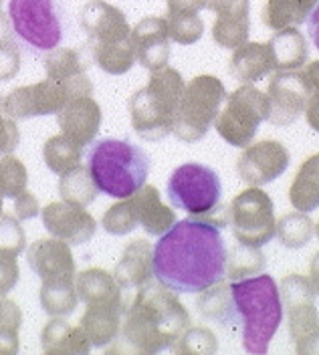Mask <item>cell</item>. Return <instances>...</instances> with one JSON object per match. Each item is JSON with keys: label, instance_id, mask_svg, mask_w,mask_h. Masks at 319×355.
Listing matches in <instances>:
<instances>
[{"label": "cell", "instance_id": "obj_1", "mask_svg": "<svg viewBox=\"0 0 319 355\" xmlns=\"http://www.w3.org/2000/svg\"><path fill=\"white\" fill-rule=\"evenodd\" d=\"M221 228L192 216L176 222L154 246V277L174 293H202L227 277Z\"/></svg>", "mask_w": 319, "mask_h": 355}, {"label": "cell", "instance_id": "obj_2", "mask_svg": "<svg viewBox=\"0 0 319 355\" xmlns=\"http://www.w3.org/2000/svg\"><path fill=\"white\" fill-rule=\"evenodd\" d=\"M190 327V315L174 291L164 285L148 283L137 288L128 305L119 337L121 343L114 352L132 349L139 354H158L180 339Z\"/></svg>", "mask_w": 319, "mask_h": 355}, {"label": "cell", "instance_id": "obj_3", "mask_svg": "<svg viewBox=\"0 0 319 355\" xmlns=\"http://www.w3.org/2000/svg\"><path fill=\"white\" fill-rule=\"evenodd\" d=\"M230 297L243 323V345L249 354H267L271 339L283 321L281 291L271 275L232 281Z\"/></svg>", "mask_w": 319, "mask_h": 355}, {"label": "cell", "instance_id": "obj_4", "mask_svg": "<svg viewBox=\"0 0 319 355\" xmlns=\"http://www.w3.org/2000/svg\"><path fill=\"white\" fill-rule=\"evenodd\" d=\"M79 24L89 37L85 49L101 71L123 75L134 67L132 28L119 8L105 0H89L79 10Z\"/></svg>", "mask_w": 319, "mask_h": 355}, {"label": "cell", "instance_id": "obj_5", "mask_svg": "<svg viewBox=\"0 0 319 355\" xmlns=\"http://www.w3.org/2000/svg\"><path fill=\"white\" fill-rule=\"evenodd\" d=\"M87 168L101 194L130 198L148 180L150 155L128 139L101 137L87 152Z\"/></svg>", "mask_w": 319, "mask_h": 355}, {"label": "cell", "instance_id": "obj_6", "mask_svg": "<svg viewBox=\"0 0 319 355\" xmlns=\"http://www.w3.org/2000/svg\"><path fill=\"white\" fill-rule=\"evenodd\" d=\"M186 83L172 67L152 71L148 85L130 97V117L134 132L146 141H160L172 133L176 111Z\"/></svg>", "mask_w": 319, "mask_h": 355}, {"label": "cell", "instance_id": "obj_7", "mask_svg": "<svg viewBox=\"0 0 319 355\" xmlns=\"http://www.w3.org/2000/svg\"><path fill=\"white\" fill-rule=\"evenodd\" d=\"M227 99L223 81L212 75H198L184 87L172 133L186 144L200 141Z\"/></svg>", "mask_w": 319, "mask_h": 355}, {"label": "cell", "instance_id": "obj_8", "mask_svg": "<svg viewBox=\"0 0 319 355\" xmlns=\"http://www.w3.org/2000/svg\"><path fill=\"white\" fill-rule=\"evenodd\" d=\"M8 19L15 37L31 53H51L63 41V12L57 0H10Z\"/></svg>", "mask_w": 319, "mask_h": 355}, {"label": "cell", "instance_id": "obj_9", "mask_svg": "<svg viewBox=\"0 0 319 355\" xmlns=\"http://www.w3.org/2000/svg\"><path fill=\"white\" fill-rule=\"evenodd\" d=\"M269 115L267 93L259 91L249 83L241 85L225 99V107L214 119V130L234 148L251 146L259 125Z\"/></svg>", "mask_w": 319, "mask_h": 355}, {"label": "cell", "instance_id": "obj_10", "mask_svg": "<svg viewBox=\"0 0 319 355\" xmlns=\"http://www.w3.org/2000/svg\"><path fill=\"white\" fill-rule=\"evenodd\" d=\"M166 192L174 208L188 212L190 216H205L221 204L223 184L212 168L190 162L172 172Z\"/></svg>", "mask_w": 319, "mask_h": 355}, {"label": "cell", "instance_id": "obj_11", "mask_svg": "<svg viewBox=\"0 0 319 355\" xmlns=\"http://www.w3.org/2000/svg\"><path fill=\"white\" fill-rule=\"evenodd\" d=\"M230 226L239 244L261 248L277 234L273 200L261 188H247L230 202Z\"/></svg>", "mask_w": 319, "mask_h": 355}, {"label": "cell", "instance_id": "obj_12", "mask_svg": "<svg viewBox=\"0 0 319 355\" xmlns=\"http://www.w3.org/2000/svg\"><path fill=\"white\" fill-rule=\"evenodd\" d=\"M283 303L289 317V333L295 341V349L305 354L309 341L319 331V315L316 309V287L311 279L289 275L283 281Z\"/></svg>", "mask_w": 319, "mask_h": 355}, {"label": "cell", "instance_id": "obj_13", "mask_svg": "<svg viewBox=\"0 0 319 355\" xmlns=\"http://www.w3.org/2000/svg\"><path fill=\"white\" fill-rule=\"evenodd\" d=\"M67 101H71L67 87L59 81L45 79L33 85L12 89L2 99V111L17 121L59 113Z\"/></svg>", "mask_w": 319, "mask_h": 355}, {"label": "cell", "instance_id": "obj_14", "mask_svg": "<svg viewBox=\"0 0 319 355\" xmlns=\"http://www.w3.org/2000/svg\"><path fill=\"white\" fill-rule=\"evenodd\" d=\"M311 87L303 73L279 71L267 87L269 115L267 121L273 125H289L305 111Z\"/></svg>", "mask_w": 319, "mask_h": 355}, {"label": "cell", "instance_id": "obj_15", "mask_svg": "<svg viewBox=\"0 0 319 355\" xmlns=\"http://www.w3.org/2000/svg\"><path fill=\"white\" fill-rule=\"evenodd\" d=\"M289 152L283 144L275 139H265L247 146L239 157L236 172L245 184L263 186L281 176L289 168Z\"/></svg>", "mask_w": 319, "mask_h": 355}, {"label": "cell", "instance_id": "obj_16", "mask_svg": "<svg viewBox=\"0 0 319 355\" xmlns=\"http://www.w3.org/2000/svg\"><path fill=\"white\" fill-rule=\"evenodd\" d=\"M41 218L51 236H57L71 246L89 243L97 230V222L83 206L69 204L65 200L46 204L41 210Z\"/></svg>", "mask_w": 319, "mask_h": 355}, {"label": "cell", "instance_id": "obj_17", "mask_svg": "<svg viewBox=\"0 0 319 355\" xmlns=\"http://www.w3.org/2000/svg\"><path fill=\"white\" fill-rule=\"evenodd\" d=\"M26 261L31 270L43 281H75V259L71 244L51 236L39 239L26 248Z\"/></svg>", "mask_w": 319, "mask_h": 355}, {"label": "cell", "instance_id": "obj_18", "mask_svg": "<svg viewBox=\"0 0 319 355\" xmlns=\"http://www.w3.org/2000/svg\"><path fill=\"white\" fill-rule=\"evenodd\" d=\"M87 57L81 49L57 46L45 57L46 79L59 81L67 87L71 99L93 95V83L87 77Z\"/></svg>", "mask_w": 319, "mask_h": 355}, {"label": "cell", "instance_id": "obj_19", "mask_svg": "<svg viewBox=\"0 0 319 355\" xmlns=\"http://www.w3.org/2000/svg\"><path fill=\"white\" fill-rule=\"evenodd\" d=\"M132 44L137 63L150 71L168 65L170 59V31L164 19H144L132 28Z\"/></svg>", "mask_w": 319, "mask_h": 355}, {"label": "cell", "instance_id": "obj_20", "mask_svg": "<svg viewBox=\"0 0 319 355\" xmlns=\"http://www.w3.org/2000/svg\"><path fill=\"white\" fill-rule=\"evenodd\" d=\"M101 121H103V113L92 95L71 99L57 113V123L61 132L67 133L69 137H73L83 148L95 141Z\"/></svg>", "mask_w": 319, "mask_h": 355}, {"label": "cell", "instance_id": "obj_21", "mask_svg": "<svg viewBox=\"0 0 319 355\" xmlns=\"http://www.w3.org/2000/svg\"><path fill=\"white\" fill-rule=\"evenodd\" d=\"M115 281L123 291H134L148 285L154 279V246L137 239L123 248L114 270Z\"/></svg>", "mask_w": 319, "mask_h": 355}, {"label": "cell", "instance_id": "obj_22", "mask_svg": "<svg viewBox=\"0 0 319 355\" xmlns=\"http://www.w3.org/2000/svg\"><path fill=\"white\" fill-rule=\"evenodd\" d=\"M41 347L49 355H87L93 345L81 325H71L63 317H51L41 331Z\"/></svg>", "mask_w": 319, "mask_h": 355}, {"label": "cell", "instance_id": "obj_23", "mask_svg": "<svg viewBox=\"0 0 319 355\" xmlns=\"http://www.w3.org/2000/svg\"><path fill=\"white\" fill-rule=\"evenodd\" d=\"M126 303H95L87 305L79 325L85 329L93 347H105L119 337Z\"/></svg>", "mask_w": 319, "mask_h": 355}, {"label": "cell", "instance_id": "obj_24", "mask_svg": "<svg viewBox=\"0 0 319 355\" xmlns=\"http://www.w3.org/2000/svg\"><path fill=\"white\" fill-rule=\"evenodd\" d=\"M134 210H136L137 224L150 234V236H162L176 224V214L166 206L156 186L144 184L136 194L130 196Z\"/></svg>", "mask_w": 319, "mask_h": 355}, {"label": "cell", "instance_id": "obj_25", "mask_svg": "<svg viewBox=\"0 0 319 355\" xmlns=\"http://www.w3.org/2000/svg\"><path fill=\"white\" fill-rule=\"evenodd\" d=\"M75 288H77L79 301H83L85 305L126 303L123 288L119 287V283L115 281L114 272H107L105 268H99V266L81 270L75 277Z\"/></svg>", "mask_w": 319, "mask_h": 355}, {"label": "cell", "instance_id": "obj_26", "mask_svg": "<svg viewBox=\"0 0 319 355\" xmlns=\"http://www.w3.org/2000/svg\"><path fill=\"white\" fill-rule=\"evenodd\" d=\"M273 69L275 63L271 49L263 44H247L239 49L230 61V73L239 81L249 83V85L267 77V73H271Z\"/></svg>", "mask_w": 319, "mask_h": 355}, {"label": "cell", "instance_id": "obj_27", "mask_svg": "<svg viewBox=\"0 0 319 355\" xmlns=\"http://www.w3.org/2000/svg\"><path fill=\"white\" fill-rule=\"evenodd\" d=\"M289 200L301 212H311L319 206V154L307 157L299 168L289 190Z\"/></svg>", "mask_w": 319, "mask_h": 355}, {"label": "cell", "instance_id": "obj_28", "mask_svg": "<svg viewBox=\"0 0 319 355\" xmlns=\"http://www.w3.org/2000/svg\"><path fill=\"white\" fill-rule=\"evenodd\" d=\"M81 155H83V146L77 144L73 137H69L67 133H57L53 137H49L43 148V157H45L46 168L55 174H65L71 168L81 164Z\"/></svg>", "mask_w": 319, "mask_h": 355}, {"label": "cell", "instance_id": "obj_29", "mask_svg": "<svg viewBox=\"0 0 319 355\" xmlns=\"http://www.w3.org/2000/svg\"><path fill=\"white\" fill-rule=\"evenodd\" d=\"M99 190L93 182L92 172L87 166H75L69 172L61 174L59 180V196L69 204L75 206H89L93 200L97 198Z\"/></svg>", "mask_w": 319, "mask_h": 355}, {"label": "cell", "instance_id": "obj_30", "mask_svg": "<svg viewBox=\"0 0 319 355\" xmlns=\"http://www.w3.org/2000/svg\"><path fill=\"white\" fill-rule=\"evenodd\" d=\"M39 303L49 317H67L77 309L79 295L75 281H46L41 285Z\"/></svg>", "mask_w": 319, "mask_h": 355}, {"label": "cell", "instance_id": "obj_31", "mask_svg": "<svg viewBox=\"0 0 319 355\" xmlns=\"http://www.w3.org/2000/svg\"><path fill=\"white\" fill-rule=\"evenodd\" d=\"M200 315L206 319H214L218 323H232L236 321V311L230 297V287L223 281L202 291V295L196 301Z\"/></svg>", "mask_w": 319, "mask_h": 355}, {"label": "cell", "instance_id": "obj_32", "mask_svg": "<svg viewBox=\"0 0 319 355\" xmlns=\"http://www.w3.org/2000/svg\"><path fill=\"white\" fill-rule=\"evenodd\" d=\"M269 49H271L277 71L299 69L307 59V44L303 41V37L297 35L295 31H289L285 35L275 37L271 44H269Z\"/></svg>", "mask_w": 319, "mask_h": 355}, {"label": "cell", "instance_id": "obj_33", "mask_svg": "<svg viewBox=\"0 0 319 355\" xmlns=\"http://www.w3.org/2000/svg\"><path fill=\"white\" fill-rule=\"evenodd\" d=\"M316 234V224L307 216V212H291L285 214L281 220L277 222V236L283 246L287 248H301L311 241Z\"/></svg>", "mask_w": 319, "mask_h": 355}, {"label": "cell", "instance_id": "obj_34", "mask_svg": "<svg viewBox=\"0 0 319 355\" xmlns=\"http://www.w3.org/2000/svg\"><path fill=\"white\" fill-rule=\"evenodd\" d=\"M21 325L23 311L21 307L0 297V354H17L21 347Z\"/></svg>", "mask_w": 319, "mask_h": 355}, {"label": "cell", "instance_id": "obj_35", "mask_svg": "<svg viewBox=\"0 0 319 355\" xmlns=\"http://www.w3.org/2000/svg\"><path fill=\"white\" fill-rule=\"evenodd\" d=\"M265 268V257L259 248L236 244L227 259V277L230 281H241L257 275Z\"/></svg>", "mask_w": 319, "mask_h": 355}, {"label": "cell", "instance_id": "obj_36", "mask_svg": "<svg viewBox=\"0 0 319 355\" xmlns=\"http://www.w3.org/2000/svg\"><path fill=\"white\" fill-rule=\"evenodd\" d=\"M28 172L26 166L12 154L0 157V194L2 198H19L26 190Z\"/></svg>", "mask_w": 319, "mask_h": 355}, {"label": "cell", "instance_id": "obj_37", "mask_svg": "<svg viewBox=\"0 0 319 355\" xmlns=\"http://www.w3.org/2000/svg\"><path fill=\"white\" fill-rule=\"evenodd\" d=\"M316 0H271L269 8L265 10V22L279 28L285 22L307 21L309 12L313 10Z\"/></svg>", "mask_w": 319, "mask_h": 355}, {"label": "cell", "instance_id": "obj_38", "mask_svg": "<svg viewBox=\"0 0 319 355\" xmlns=\"http://www.w3.org/2000/svg\"><path fill=\"white\" fill-rule=\"evenodd\" d=\"M101 226L115 236H123V234L134 232L137 228V218L132 200L121 198V202L110 206L101 218Z\"/></svg>", "mask_w": 319, "mask_h": 355}, {"label": "cell", "instance_id": "obj_39", "mask_svg": "<svg viewBox=\"0 0 319 355\" xmlns=\"http://www.w3.org/2000/svg\"><path fill=\"white\" fill-rule=\"evenodd\" d=\"M26 248V234L21 220L12 214H0V254L19 257Z\"/></svg>", "mask_w": 319, "mask_h": 355}, {"label": "cell", "instance_id": "obj_40", "mask_svg": "<svg viewBox=\"0 0 319 355\" xmlns=\"http://www.w3.org/2000/svg\"><path fill=\"white\" fill-rule=\"evenodd\" d=\"M218 347L214 333L206 327H188L174 343V352L178 354H214Z\"/></svg>", "mask_w": 319, "mask_h": 355}, {"label": "cell", "instance_id": "obj_41", "mask_svg": "<svg viewBox=\"0 0 319 355\" xmlns=\"http://www.w3.org/2000/svg\"><path fill=\"white\" fill-rule=\"evenodd\" d=\"M168 31H170V37L176 43L190 44L200 39L202 22L194 17V12H170Z\"/></svg>", "mask_w": 319, "mask_h": 355}, {"label": "cell", "instance_id": "obj_42", "mask_svg": "<svg viewBox=\"0 0 319 355\" xmlns=\"http://www.w3.org/2000/svg\"><path fill=\"white\" fill-rule=\"evenodd\" d=\"M21 71V49L12 37L0 41V81H12Z\"/></svg>", "mask_w": 319, "mask_h": 355}, {"label": "cell", "instance_id": "obj_43", "mask_svg": "<svg viewBox=\"0 0 319 355\" xmlns=\"http://www.w3.org/2000/svg\"><path fill=\"white\" fill-rule=\"evenodd\" d=\"M21 132L12 117H8L0 107V154H12L19 148Z\"/></svg>", "mask_w": 319, "mask_h": 355}, {"label": "cell", "instance_id": "obj_44", "mask_svg": "<svg viewBox=\"0 0 319 355\" xmlns=\"http://www.w3.org/2000/svg\"><path fill=\"white\" fill-rule=\"evenodd\" d=\"M19 279H21V266L17 257L0 254V297H6L17 287Z\"/></svg>", "mask_w": 319, "mask_h": 355}, {"label": "cell", "instance_id": "obj_45", "mask_svg": "<svg viewBox=\"0 0 319 355\" xmlns=\"http://www.w3.org/2000/svg\"><path fill=\"white\" fill-rule=\"evenodd\" d=\"M15 212H17V218L19 220H31V218H35L41 212L39 200L35 198L33 192L24 190L19 198H15Z\"/></svg>", "mask_w": 319, "mask_h": 355}, {"label": "cell", "instance_id": "obj_46", "mask_svg": "<svg viewBox=\"0 0 319 355\" xmlns=\"http://www.w3.org/2000/svg\"><path fill=\"white\" fill-rule=\"evenodd\" d=\"M305 119L311 130L319 133V91H311L307 105H305Z\"/></svg>", "mask_w": 319, "mask_h": 355}, {"label": "cell", "instance_id": "obj_47", "mask_svg": "<svg viewBox=\"0 0 319 355\" xmlns=\"http://www.w3.org/2000/svg\"><path fill=\"white\" fill-rule=\"evenodd\" d=\"M307 35L311 39V43L316 44L319 51V2L313 6V10L307 17Z\"/></svg>", "mask_w": 319, "mask_h": 355}, {"label": "cell", "instance_id": "obj_48", "mask_svg": "<svg viewBox=\"0 0 319 355\" xmlns=\"http://www.w3.org/2000/svg\"><path fill=\"white\" fill-rule=\"evenodd\" d=\"M303 75H305V79H307L311 91H319V61H316V63H311V65L307 67L303 71Z\"/></svg>", "mask_w": 319, "mask_h": 355}, {"label": "cell", "instance_id": "obj_49", "mask_svg": "<svg viewBox=\"0 0 319 355\" xmlns=\"http://www.w3.org/2000/svg\"><path fill=\"white\" fill-rule=\"evenodd\" d=\"M309 272H311V283H313V287H316V293L319 295V250L316 252L313 261H311Z\"/></svg>", "mask_w": 319, "mask_h": 355}, {"label": "cell", "instance_id": "obj_50", "mask_svg": "<svg viewBox=\"0 0 319 355\" xmlns=\"http://www.w3.org/2000/svg\"><path fill=\"white\" fill-rule=\"evenodd\" d=\"M0 214H2V194H0Z\"/></svg>", "mask_w": 319, "mask_h": 355}, {"label": "cell", "instance_id": "obj_51", "mask_svg": "<svg viewBox=\"0 0 319 355\" xmlns=\"http://www.w3.org/2000/svg\"><path fill=\"white\" fill-rule=\"evenodd\" d=\"M316 234L319 236V222H318V226H316Z\"/></svg>", "mask_w": 319, "mask_h": 355}, {"label": "cell", "instance_id": "obj_52", "mask_svg": "<svg viewBox=\"0 0 319 355\" xmlns=\"http://www.w3.org/2000/svg\"><path fill=\"white\" fill-rule=\"evenodd\" d=\"M0 107H2V95H0Z\"/></svg>", "mask_w": 319, "mask_h": 355}, {"label": "cell", "instance_id": "obj_53", "mask_svg": "<svg viewBox=\"0 0 319 355\" xmlns=\"http://www.w3.org/2000/svg\"><path fill=\"white\" fill-rule=\"evenodd\" d=\"M0 6H2V0H0Z\"/></svg>", "mask_w": 319, "mask_h": 355}]
</instances>
